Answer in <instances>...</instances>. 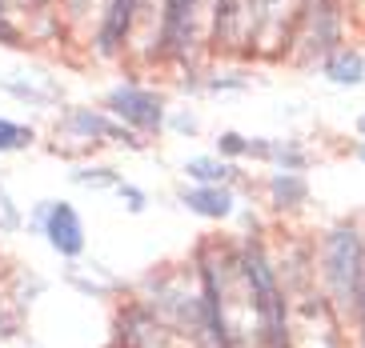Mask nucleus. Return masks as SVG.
Returning a JSON list of instances; mask_svg holds the SVG:
<instances>
[{
  "label": "nucleus",
  "mask_w": 365,
  "mask_h": 348,
  "mask_svg": "<svg viewBox=\"0 0 365 348\" xmlns=\"http://www.w3.org/2000/svg\"><path fill=\"white\" fill-rule=\"evenodd\" d=\"M245 273H249V285H253V296H257L261 317H265L269 337H273V348H285V312H281L277 285H273V276H269L261 253H245Z\"/></svg>",
  "instance_id": "1"
},
{
  "label": "nucleus",
  "mask_w": 365,
  "mask_h": 348,
  "mask_svg": "<svg viewBox=\"0 0 365 348\" xmlns=\"http://www.w3.org/2000/svg\"><path fill=\"white\" fill-rule=\"evenodd\" d=\"M357 276H361V244L354 228H337L329 236V280L341 300L357 296Z\"/></svg>",
  "instance_id": "2"
},
{
  "label": "nucleus",
  "mask_w": 365,
  "mask_h": 348,
  "mask_svg": "<svg viewBox=\"0 0 365 348\" xmlns=\"http://www.w3.org/2000/svg\"><path fill=\"white\" fill-rule=\"evenodd\" d=\"M108 108L125 120V125H137V128H157L161 125V96H153V93H145V88H133V85H125V88H117V93L108 96Z\"/></svg>",
  "instance_id": "3"
},
{
  "label": "nucleus",
  "mask_w": 365,
  "mask_h": 348,
  "mask_svg": "<svg viewBox=\"0 0 365 348\" xmlns=\"http://www.w3.org/2000/svg\"><path fill=\"white\" fill-rule=\"evenodd\" d=\"M44 232H48V244H53L61 256H76L85 248V232H81V221L68 204H53L48 216H44Z\"/></svg>",
  "instance_id": "4"
},
{
  "label": "nucleus",
  "mask_w": 365,
  "mask_h": 348,
  "mask_svg": "<svg viewBox=\"0 0 365 348\" xmlns=\"http://www.w3.org/2000/svg\"><path fill=\"white\" fill-rule=\"evenodd\" d=\"M193 24V0H169L165 9V53H181Z\"/></svg>",
  "instance_id": "5"
},
{
  "label": "nucleus",
  "mask_w": 365,
  "mask_h": 348,
  "mask_svg": "<svg viewBox=\"0 0 365 348\" xmlns=\"http://www.w3.org/2000/svg\"><path fill=\"white\" fill-rule=\"evenodd\" d=\"M185 204L193 212H201V216H229L233 212V196H229L221 184H201V189H193L189 196H185Z\"/></svg>",
  "instance_id": "6"
},
{
  "label": "nucleus",
  "mask_w": 365,
  "mask_h": 348,
  "mask_svg": "<svg viewBox=\"0 0 365 348\" xmlns=\"http://www.w3.org/2000/svg\"><path fill=\"white\" fill-rule=\"evenodd\" d=\"M133 9H137V0H113V4H108V21H105V32H101V48H105V53H113L120 44V36L129 32Z\"/></svg>",
  "instance_id": "7"
},
{
  "label": "nucleus",
  "mask_w": 365,
  "mask_h": 348,
  "mask_svg": "<svg viewBox=\"0 0 365 348\" xmlns=\"http://www.w3.org/2000/svg\"><path fill=\"white\" fill-rule=\"evenodd\" d=\"M325 73H329V80H337V85H357L365 76V60L357 53H337L325 60Z\"/></svg>",
  "instance_id": "8"
},
{
  "label": "nucleus",
  "mask_w": 365,
  "mask_h": 348,
  "mask_svg": "<svg viewBox=\"0 0 365 348\" xmlns=\"http://www.w3.org/2000/svg\"><path fill=\"white\" fill-rule=\"evenodd\" d=\"M185 169H189V176L201 180V184H221V180L233 176V169H229V164H221V160H189Z\"/></svg>",
  "instance_id": "9"
},
{
  "label": "nucleus",
  "mask_w": 365,
  "mask_h": 348,
  "mask_svg": "<svg viewBox=\"0 0 365 348\" xmlns=\"http://www.w3.org/2000/svg\"><path fill=\"white\" fill-rule=\"evenodd\" d=\"M33 144V132L24 125H12V120H0V152H16V148Z\"/></svg>",
  "instance_id": "10"
},
{
  "label": "nucleus",
  "mask_w": 365,
  "mask_h": 348,
  "mask_svg": "<svg viewBox=\"0 0 365 348\" xmlns=\"http://www.w3.org/2000/svg\"><path fill=\"white\" fill-rule=\"evenodd\" d=\"M305 192V184L301 180H293V176H273V196H277L281 204H285V196H301Z\"/></svg>",
  "instance_id": "11"
},
{
  "label": "nucleus",
  "mask_w": 365,
  "mask_h": 348,
  "mask_svg": "<svg viewBox=\"0 0 365 348\" xmlns=\"http://www.w3.org/2000/svg\"><path fill=\"white\" fill-rule=\"evenodd\" d=\"M221 148H225V152H245V148H253V144H245L237 132H229V137H221Z\"/></svg>",
  "instance_id": "12"
},
{
  "label": "nucleus",
  "mask_w": 365,
  "mask_h": 348,
  "mask_svg": "<svg viewBox=\"0 0 365 348\" xmlns=\"http://www.w3.org/2000/svg\"><path fill=\"white\" fill-rule=\"evenodd\" d=\"M120 196L129 201V209H133V212H140V209H145V201H140V192H137V189H129V184H120Z\"/></svg>",
  "instance_id": "13"
},
{
  "label": "nucleus",
  "mask_w": 365,
  "mask_h": 348,
  "mask_svg": "<svg viewBox=\"0 0 365 348\" xmlns=\"http://www.w3.org/2000/svg\"><path fill=\"white\" fill-rule=\"evenodd\" d=\"M361 132H365V116H361Z\"/></svg>",
  "instance_id": "14"
},
{
  "label": "nucleus",
  "mask_w": 365,
  "mask_h": 348,
  "mask_svg": "<svg viewBox=\"0 0 365 348\" xmlns=\"http://www.w3.org/2000/svg\"><path fill=\"white\" fill-rule=\"evenodd\" d=\"M361 157H365V148H361Z\"/></svg>",
  "instance_id": "15"
}]
</instances>
